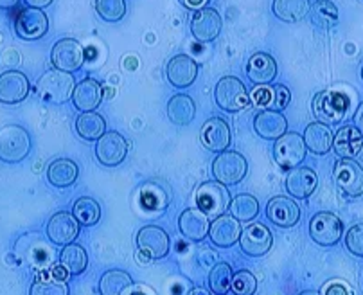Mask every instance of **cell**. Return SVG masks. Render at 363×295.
<instances>
[{
	"label": "cell",
	"instance_id": "cell-1",
	"mask_svg": "<svg viewBox=\"0 0 363 295\" xmlns=\"http://www.w3.org/2000/svg\"><path fill=\"white\" fill-rule=\"evenodd\" d=\"M74 89H76V83L69 72L52 69L47 70L38 79L35 92L40 101L47 103V105H63L72 99Z\"/></svg>",
	"mask_w": 363,
	"mask_h": 295
},
{
	"label": "cell",
	"instance_id": "cell-2",
	"mask_svg": "<svg viewBox=\"0 0 363 295\" xmlns=\"http://www.w3.org/2000/svg\"><path fill=\"white\" fill-rule=\"evenodd\" d=\"M33 140L29 132L20 125H6L0 128V160L18 164L31 153Z\"/></svg>",
	"mask_w": 363,
	"mask_h": 295
},
{
	"label": "cell",
	"instance_id": "cell-3",
	"mask_svg": "<svg viewBox=\"0 0 363 295\" xmlns=\"http://www.w3.org/2000/svg\"><path fill=\"white\" fill-rule=\"evenodd\" d=\"M214 97L221 110L228 113H236L250 106L252 99L248 94L247 87L243 85L240 78L236 76H223L220 82L216 83L214 89Z\"/></svg>",
	"mask_w": 363,
	"mask_h": 295
},
{
	"label": "cell",
	"instance_id": "cell-4",
	"mask_svg": "<svg viewBox=\"0 0 363 295\" xmlns=\"http://www.w3.org/2000/svg\"><path fill=\"white\" fill-rule=\"evenodd\" d=\"M232 196L228 193L227 186H223L218 180H207L201 184L196 191V206L203 211L211 220H216L221 214L227 213L230 207Z\"/></svg>",
	"mask_w": 363,
	"mask_h": 295
},
{
	"label": "cell",
	"instance_id": "cell-5",
	"mask_svg": "<svg viewBox=\"0 0 363 295\" xmlns=\"http://www.w3.org/2000/svg\"><path fill=\"white\" fill-rule=\"evenodd\" d=\"M349 99L338 90H324L313 99L315 119L324 125H338L347 113Z\"/></svg>",
	"mask_w": 363,
	"mask_h": 295
},
{
	"label": "cell",
	"instance_id": "cell-6",
	"mask_svg": "<svg viewBox=\"0 0 363 295\" xmlns=\"http://www.w3.org/2000/svg\"><path fill=\"white\" fill-rule=\"evenodd\" d=\"M309 236L320 247H335L344 236V223L335 213L320 211L309 220Z\"/></svg>",
	"mask_w": 363,
	"mask_h": 295
},
{
	"label": "cell",
	"instance_id": "cell-7",
	"mask_svg": "<svg viewBox=\"0 0 363 295\" xmlns=\"http://www.w3.org/2000/svg\"><path fill=\"white\" fill-rule=\"evenodd\" d=\"M248 162L240 152H221L213 160V175L223 186H236L247 177Z\"/></svg>",
	"mask_w": 363,
	"mask_h": 295
},
{
	"label": "cell",
	"instance_id": "cell-8",
	"mask_svg": "<svg viewBox=\"0 0 363 295\" xmlns=\"http://www.w3.org/2000/svg\"><path fill=\"white\" fill-rule=\"evenodd\" d=\"M308 155V148H306L304 137L301 133L286 132L282 137H279L274 144V157L275 162L282 169H294L301 166Z\"/></svg>",
	"mask_w": 363,
	"mask_h": 295
},
{
	"label": "cell",
	"instance_id": "cell-9",
	"mask_svg": "<svg viewBox=\"0 0 363 295\" xmlns=\"http://www.w3.org/2000/svg\"><path fill=\"white\" fill-rule=\"evenodd\" d=\"M238 243L247 256L261 257L270 252L274 236H272V230L261 221H248V226L241 230Z\"/></svg>",
	"mask_w": 363,
	"mask_h": 295
},
{
	"label": "cell",
	"instance_id": "cell-10",
	"mask_svg": "<svg viewBox=\"0 0 363 295\" xmlns=\"http://www.w3.org/2000/svg\"><path fill=\"white\" fill-rule=\"evenodd\" d=\"M137 249L146 260H164L169 252V234L157 226H146L137 233Z\"/></svg>",
	"mask_w": 363,
	"mask_h": 295
},
{
	"label": "cell",
	"instance_id": "cell-11",
	"mask_svg": "<svg viewBox=\"0 0 363 295\" xmlns=\"http://www.w3.org/2000/svg\"><path fill=\"white\" fill-rule=\"evenodd\" d=\"M336 187L349 196L358 199L363 194V167L354 159H340L333 169Z\"/></svg>",
	"mask_w": 363,
	"mask_h": 295
},
{
	"label": "cell",
	"instance_id": "cell-12",
	"mask_svg": "<svg viewBox=\"0 0 363 295\" xmlns=\"http://www.w3.org/2000/svg\"><path fill=\"white\" fill-rule=\"evenodd\" d=\"M49 31V18L43 9L23 8L20 9L15 18V33L18 38L26 42H35L43 38Z\"/></svg>",
	"mask_w": 363,
	"mask_h": 295
},
{
	"label": "cell",
	"instance_id": "cell-13",
	"mask_svg": "<svg viewBox=\"0 0 363 295\" xmlns=\"http://www.w3.org/2000/svg\"><path fill=\"white\" fill-rule=\"evenodd\" d=\"M83 62H85V52H83L82 43L77 40L63 38L52 45L50 63H52L55 69L72 74L77 69H82Z\"/></svg>",
	"mask_w": 363,
	"mask_h": 295
},
{
	"label": "cell",
	"instance_id": "cell-14",
	"mask_svg": "<svg viewBox=\"0 0 363 295\" xmlns=\"http://www.w3.org/2000/svg\"><path fill=\"white\" fill-rule=\"evenodd\" d=\"M31 92L28 76L20 70H6L0 74V103L20 105Z\"/></svg>",
	"mask_w": 363,
	"mask_h": 295
},
{
	"label": "cell",
	"instance_id": "cell-15",
	"mask_svg": "<svg viewBox=\"0 0 363 295\" xmlns=\"http://www.w3.org/2000/svg\"><path fill=\"white\" fill-rule=\"evenodd\" d=\"M79 221L74 218V214L65 213H56L50 216V220L47 221L45 233L47 238L55 245H60V247H65V245H70L76 241V238L79 236Z\"/></svg>",
	"mask_w": 363,
	"mask_h": 295
},
{
	"label": "cell",
	"instance_id": "cell-16",
	"mask_svg": "<svg viewBox=\"0 0 363 295\" xmlns=\"http://www.w3.org/2000/svg\"><path fill=\"white\" fill-rule=\"evenodd\" d=\"M221 29H223V20L218 9L214 8H203L193 13L191 18V33L198 42H213L220 36Z\"/></svg>",
	"mask_w": 363,
	"mask_h": 295
},
{
	"label": "cell",
	"instance_id": "cell-17",
	"mask_svg": "<svg viewBox=\"0 0 363 295\" xmlns=\"http://www.w3.org/2000/svg\"><path fill=\"white\" fill-rule=\"evenodd\" d=\"M128 155V143L119 132H106L96 143V157L103 166L113 167L124 162Z\"/></svg>",
	"mask_w": 363,
	"mask_h": 295
},
{
	"label": "cell",
	"instance_id": "cell-18",
	"mask_svg": "<svg viewBox=\"0 0 363 295\" xmlns=\"http://www.w3.org/2000/svg\"><path fill=\"white\" fill-rule=\"evenodd\" d=\"M267 216L274 226L281 227V229H290V227L297 226L301 220V207L295 202V199L279 194L268 202Z\"/></svg>",
	"mask_w": 363,
	"mask_h": 295
},
{
	"label": "cell",
	"instance_id": "cell-19",
	"mask_svg": "<svg viewBox=\"0 0 363 295\" xmlns=\"http://www.w3.org/2000/svg\"><path fill=\"white\" fill-rule=\"evenodd\" d=\"M200 139L209 152H227L232 140L227 121L221 119V117H211V119L205 121L200 130Z\"/></svg>",
	"mask_w": 363,
	"mask_h": 295
},
{
	"label": "cell",
	"instance_id": "cell-20",
	"mask_svg": "<svg viewBox=\"0 0 363 295\" xmlns=\"http://www.w3.org/2000/svg\"><path fill=\"white\" fill-rule=\"evenodd\" d=\"M286 191L295 200H308L318 186V177L311 167L298 166L290 169L284 180Z\"/></svg>",
	"mask_w": 363,
	"mask_h": 295
},
{
	"label": "cell",
	"instance_id": "cell-21",
	"mask_svg": "<svg viewBox=\"0 0 363 295\" xmlns=\"http://www.w3.org/2000/svg\"><path fill=\"white\" fill-rule=\"evenodd\" d=\"M198 63L187 55H177L166 67V78L174 89H187L196 82Z\"/></svg>",
	"mask_w": 363,
	"mask_h": 295
},
{
	"label": "cell",
	"instance_id": "cell-22",
	"mask_svg": "<svg viewBox=\"0 0 363 295\" xmlns=\"http://www.w3.org/2000/svg\"><path fill=\"white\" fill-rule=\"evenodd\" d=\"M241 230H243V227H241L240 220H236L232 214L225 213L211 223L209 240L216 247L228 249V247H234L240 241Z\"/></svg>",
	"mask_w": 363,
	"mask_h": 295
},
{
	"label": "cell",
	"instance_id": "cell-23",
	"mask_svg": "<svg viewBox=\"0 0 363 295\" xmlns=\"http://www.w3.org/2000/svg\"><path fill=\"white\" fill-rule=\"evenodd\" d=\"M363 150V132L356 125H344L336 130L333 152L340 159H354Z\"/></svg>",
	"mask_w": 363,
	"mask_h": 295
},
{
	"label": "cell",
	"instance_id": "cell-24",
	"mask_svg": "<svg viewBox=\"0 0 363 295\" xmlns=\"http://www.w3.org/2000/svg\"><path fill=\"white\" fill-rule=\"evenodd\" d=\"M254 130L261 139L277 140L288 132V121L279 110L264 108L254 117Z\"/></svg>",
	"mask_w": 363,
	"mask_h": 295
},
{
	"label": "cell",
	"instance_id": "cell-25",
	"mask_svg": "<svg viewBox=\"0 0 363 295\" xmlns=\"http://www.w3.org/2000/svg\"><path fill=\"white\" fill-rule=\"evenodd\" d=\"M178 229L189 241H203L209 236L211 230V218L200 209H186L178 218Z\"/></svg>",
	"mask_w": 363,
	"mask_h": 295
},
{
	"label": "cell",
	"instance_id": "cell-26",
	"mask_svg": "<svg viewBox=\"0 0 363 295\" xmlns=\"http://www.w3.org/2000/svg\"><path fill=\"white\" fill-rule=\"evenodd\" d=\"M101 101H103V87L97 79L85 78L74 89L72 103L79 112H96Z\"/></svg>",
	"mask_w": 363,
	"mask_h": 295
},
{
	"label": "cell",
	"instance_id": "cell-27",
	"mask_svg": "<svg viewBox=\"0 0 363 295\" xmlns=\"http://www.w3.org/2000/svg\"><path fill=\"white\" fill-rule=\"evenodd\" d=\"M247 74L255 85H270L277 78V62L268 52H255L248 60Z\"/></svg>",
	"mask_w": 363,
	"mask_h": 295
},
{
	"label": "cell",
	"instance_id": "cell-28",
	"mask_svg": "<svg viewBox=\"0 0 363 295\" xmlns=\"http://www.w3.org/2000/svg\"><path fill=\"white\" fill-rule=\"evenodd\" d=\"M304 143L308 152H311L313 155H328L333 150V139H335V133L331 132L328 125L324 123H311V125L306 126L304 130Z\"/></svg>",
	"mask_w": 363,
	"mask_h": 295
},
{
	"label": "cell",
	"instance_id": "cell-29",
	"mask_svg": "<svg viewBox=\"0 0 363 295\" xmlns=\"http://www.w3.org/2000/svg\"><path fill=\"white\" fill-rule=\"evenodd\" d=\"M77 177H79V167L72 159L60 157L47 167V180L50 186L58 187V189H67V187L74 186Z\"/></svg>",
	"mask_w": 363,
	"mask_h": 295
},
{
	"label": "cell",
	"instance_id": "cell-30",
	"mask_svg": "<svg viewBox=\"0 0 363 295\" xmlns=\"http://www.w3.org/2000/svg\"><path fill=\"white\" fill-rule=\"evenodd\" d=\"M60 267L69 276H82L89 267V254L82 245L70 243L65 245L60 252Z\"/></svg>",
	"mask_w": 363,
	"mask_h": 295
},
{
	"label": "cell",
	"instance_id": "cell-31",
	"mask_svg": "<svg viewBox=\"0 0 363 295\" xmlns=\"http://www.w3.org/2000/svg\"><path fill=\"white\" fill-rule=\"evenodd\" d=\"M133 288L132 276L121 268H112L106 270L99 281L101 295H130V290Z\"/></svg>",
	"mask_w": 363,
	"mask_h": 295
},
{
	"label": "cell",
	"instance_id": "cell-32",
	"mask_svg": "<svg viewBox=\"0 0 363 295\" xmlns=\"http://www.w3.org/2000/svg\"><path fill=\"white\" fill-rule=\"evenodd\" d=\"M196 105L187 94H177L167 101V117L173 125L187 126L194 119Z\"/></svg>",
	"mask_w": 363,
	"mask_h": 295
},
{
	"label": "cell",
	"instance_id": "cell-33",
	"mask_svg": "<svg viewBox=\"0 0 363 295\" xmlns=\"http://www.w3.org/2000/svg\"><path fill=\"white\" fill-rule=\"evenodd\" d=\"M76 132L83 140H99L106 133V119L97 112H82L76 119Z\"/></svg>",
	"mask_w": 363,
	"mask_h": 295
},
{
	"label": "cell",
	"instance_id": "cell-34",
	"mask_svg": "<svg viewBox=\"0 0 363 295\" xmlns=\"http://www.w3.org/2000/svg\"><path fill=\"white\" fill-rule=\"evenodd\" d=\"M272 9H274V15L282 22L297 23L308 16L311 2L309 0H274Z\"/></svg>",
	"mask_w": 363,
	"mask_h": 295
},
{
	"label": "cell",
	"instance_id": "cell-35",
	"mask_svg": "<svg viewBox=\"0 0 363 295\" xmlns=\"http://www.w3.org/2000/svg\"><path fill=\"white\" fill-rule=\"evenodd\" d=\"M72 214L79 221V226L92 227L101 220V207L92 196H82L74 202Z\"/></svg>",
	"mask_w": 363,
	"mask_h": 295
},
{
	"label": "cell",
	"instance_id": "cell-36",
	"mask_svg": "<svg viewBox=\"0 0 363 295\" xmlns=\"http://www.w3.org/2000/svg\"><path fill=\"white\" fill-rule=\"evenodd\" d=\"M234 270L228 263H216L209 274V290L214 295H227L232 288Z\"/></svg>",
	"mask_w": 363,
	"mask_h": 295
},
{
	"label": "cell",
	"instance_id": "cell-37",
	"mask_svg": "<svg viewBox=\"0 0 363 295\" xmlns=\"http://www.w3.org/2000/svg\"><path fill=\"white\" fill-rule=\"evenodd\" d=\"M230 214L240 221H252L259 214V202L254 194H238L230 202Z\"/></svg>",
	"mask_w": 363,
	"mask_h": 295
},
{
	"label": "cell",
	"instance_id": "cell-38",
	"mask_svg": "<svg viewBox=\"0 0 363 295\" xmlns=\"http://www.w3.org/2000/svg\"><path fill=\"white\" fill-rule=\"evenodd\" d=\"M309 13H311L313 22L320 28L329 29L338 23V8L333 4L331 0H315Z\"/></svg>",
	"mask_w": 363,
	"mask_h": 295
},
{
	"label": "cell",
	"instance_id": "cell-39",
	"mask_svg": "<svg viewBox=\"0 0 363 295\" xmlns=\"http://www.w3.org/2000/svg\"><path fill=\"white\" fill-rule=\"evenodd\" d=\"M167 202H169V196L159 184L151 182L140 191V204L146 209H166Z\"/></svg>",
	"mask_w": 363,
	"mask_h": 295
},
{
	"label": "cell",
	"instance_id": "cell-40",
	"mask_svg": "<svg viewBox=\"0 0 363 295\" xmlns=\"http://www.w3.org/2000/svg\"><path fill=\"white\" fill-rule=\"evenodd\" d=\"M96 13L105 22H119L126 15L124 0H96Z\"/></svg>",
	"mask_w": 363,
	"mask_h": 295
},
{
	"label": "cell",
	"instance_id": "cell-41",
	"mask_svg": "<svg viewBox=\"0 0 363 295\" xmlns=\"http://www.w3.org/2000/svg\"><path fill=\"white\" fill-rule=\"evenodd\" d=\"M29 295H70L65 279H38L29 288Z\"/></svg>",
	"mask_w": 363,
	"mask_h": 295
},
{
	"label": "cell",
	"instance_id": "cell-42",
	"mask_svg": "<svg viewBox=\"0 0 363 295\" xmlns=\"http://www.w3.org/2000/svg\"><path fill=\"white\" fill-rule=\"evenodd\" d=\"M257 290V279L250 270H240L234 274L230 291L234 295H254Z\"/></svg>",
	"mask_w": 363,
	"mask_h": 295
},
{
	"label": "cell",
	"instance_id": "cell-43",
	"mask_svg": "<svg viewBox=\"0 0 363 295\" xmlns=\"http://www.w3.org/2000/svg\"><path fill=\"white\" fill-rule=\"evenodd\" d=\"M345 249L354 256L363 257V223H356L345 234Z\"/></svg>",
	"mask_w": 363,
	"mask_h": 295
},
{
	"label": "cell",
	"instance_id": "cell-44",
	"mask_svg": "<svg viewBox=\"0 0 363 295\" xmlns=\"http://www.w3.org/2000/svg\"><path fill=\"white\" fill-rule=\"evenodd\" d=\"M291 92L288 90L286 85H274L270 87V106H274L275 110H284L290 105Z\"/></svg>",
	"mask_w": 363,
	"mask_h": 295
},
{
	"label": "cell",
	"instance_id": "cell-45",
	"mask_svg": "<svg viewBox=\"0 0 363 295\" xmlns=\"http://www.w3.org/2000/svg\"><path fill=\"white\" fill-rule=\"evenodd\" d=\"M209 2L211 0H180V4L184 6V8L191 9V11H198V9L207 8Z\"/></svg>",
	"mask_w": 363,
	"mask_h": 295
},
{
	"label": "cell",
	"instance_id": "cell-46",
	"mask_svg": "<svg viewBox=\"0 0 363 295\" xmlns=\"http://www.w3.org/2000/svg\"><path fill=\"white\" fill-rule=\"evenodd\" d=\"M324 295H349V290L345 284L342 283H331L328 288H325Z\"/></svg>",
	"mask_w": 363,
	"mask_h": 295
},
{
	"label": "cell",
	"instance_id": "cell-47",
	"mask_svg": "<svg viewBox=\"0 0 363 295\" xmlns=\"http://www.w3.org/2000/svg\"><path fill=\"white\" fill-rule=\"evenodd\" d=\"M29 8H36V9H43L47 6L52 4V0H23Z\"/></svg>",
	"mask_w": 363,
	"mask_h": 295
},
{
	"label": "cell",
	"instance_id": "cell-48",
	"mask_svg": "<svg viewBox=\"0 0 363 295\" xmlns=\"http://www.w3.org/2000/svg\"><path fill=\"white\" fill-rule=\"evenodd\" d=\"M20 0H0V9H6V11H9V9L16 8V4H18Z\"/></svg>",
	"mask_w": 363,
	"mask_h": 295
},
{
	"label": "cell",
	"instance_id": "cell-49",
	"mask_svg": "<svg viewBox=\"0 0 363 295\" xmlns=\"http://www.w3.org/2000/svg\"><path fill=\"white\" fill-rule=\"evenodd\" d=\"M187 295H213L211 294V290H207V288H201V286H194L193 290L189 291Z\"/></svg>",
	"mask_w": 363,
	"mask_h": 295
},
{
	"label": "cell",
	"instance_id": "cell-50",
	"mask_svg": "<svg viewBox=\"0 0 363 295\" xmlns=\"http://www.w3.org/2000/svg\"><path fill=\"white\" fill-rule=\"evenodd\" d=\"M356 123H358L359 126H362V132H363V105L359 106V110H358V113H356Z\"/></svg>",
	"mask_w": 363,
	"mask_h": 295
},
{
	"label": "cell",
	"instance_id": "cell-51",
	"mask_svg": "<svg viewBox=\"0 0 363 295\" xmlns=\"http://www.w3.org/2000/svg\"><path fill=\"white\" fill-rule=\"evenodd\" d=\"M298 295H322L320 291H313V290H306V291H301Z\"/></svg>",
	"mask_w": 363,
	"mask_h": 295
},
{
	"label": "cell",
	"instance_id": "cell-52",
	"mask_svg": "<svg viewBox=\"0 0 363 295\" xmlns=\"http://www.w3.org/2000/svg\"><path fill=\"white\" fill-rule=\"evenodd\" d=\"M130 295H146V294H144V291H132Z\"/></svg>",
	"mask_w": 363,
	"mask_h": 295
},
{
	"label": "cell",
	"instance_id": "cell-53",
	"mask_svg": "<svg viewBox=\"0 0 363 295\" xmlns=\"http://www.w3.org/2000/svg\"><path fill=\"white\" fill-rule=\"evenodd\" d=\"M362 79H363V65H362Z\"/></svg>",
	"mask_w": 363,
	"mask_h": 295
}]
</instances>
